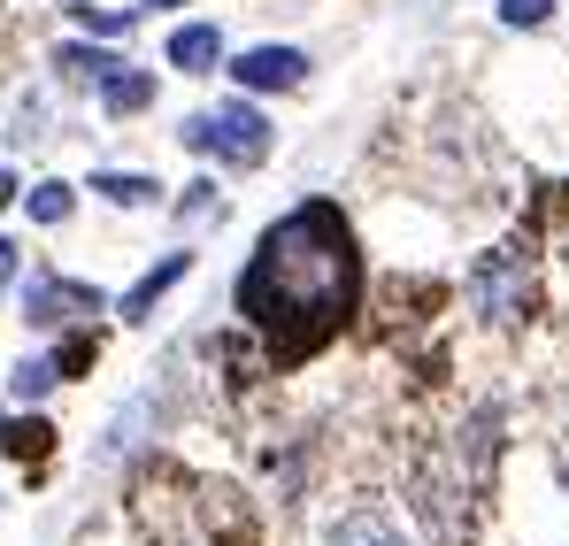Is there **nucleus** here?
Returning <instances> with one entry per match:
<instances>
[{
  "label": "nucleus",
  "mask_w": 569,
  "mask_h": 546,
  "mask_svg": "<svg viewBox=\"0 0 569 546\" xmlns=\"http://www.w3.org/2000/svg\"><path fill=\"white\" fill-rule=\"evenodd\" d=\"M78 23L100 31V39H123V31H131V8H86V0H78Z\"/></svg>",
  "instance_id": "f3484780"
},
{
  "label": "nucleus",
  "mask_w": 569,
  "mask_h": 546,
  "mask_svg": "<svg viewBox=\"0 0 569 546\" xmlns=\"http://www.w3.org/2000/svg\"><path fill=\"white\" fill-rule=\"evenodd\" d=\"M54 70H62L70 86H108L123 62H116V54H100V47H62V54H54Z\"/></svg>",
  "instance_id": "9b49d317"
},
{
  "label": "nucleus",
  "mask_w": 569,
  "mask_h": 546,
  "mask_svg": "<svg viewBox=\"0 0 569 546\" xmlns=\"http://www.w3.org/2000/svg\"><path fill=\"white\" fill-rule=\"evenodd\" d=\"M562 255H569V224H562Z\"/></svg>",
  "instance_id": "5701e85b"
},
{
  "label": "nucleus",
  "mask_w": 569,
  "mask_h": 546,
  "mask_svg": "<svg viewBox=\"0 0 569 546\" xmlns=\"http://www.w3.org/2000/svg\"><path fill=\"white\" fill-rule=\"evenodd\" d=\"M131 500H139V532L154 546H254L247 500L231 485H200L170 461H154Z\"/></svg>",
  "instance_id": "f03ea898"
},
{
  "label": "nucleus",
  "mask_w": 569,
  "mask_h": 546,
  "mask_svg": "<svg viewBox=\"0 0 569 546\" xmlns=\"http://www.w3.org/2000/svg\"><path fill=\"white\" fill-rule=\"evenodd\" d=\"M0 447H8L16 461H39L47 447H54V431H47L39 416H23V424H0Z\"/></svg>",
  "instance_id": "ddd939ff"
},
{
  "label": "nucleus",
  "mask_w": 569,
  "mask_h": 546,
  "mask_svg": "<svg viewBox=\"0 0 569 546\" xmlns=\"http://www.w3.org/2000/svg\"><path fill=\"white\" fill-rule=\"evenodd\" d=\"M23 308H31V324H62V308H100V300L86 292V285H62V277H39Z\"/></svg>",
  "instance_id": "1a4fd4ad"
},
{
  "label": "nucleus",
  "mask_w": 569,
  "mask_h": 546,
  "mask_svg": "<svg viewBox=\"0 0 569 546\" xmlns=\"http://www.w3.org/2000/svg\"><path fill=\"white\" fill-rule=\"evenodd\" d=\"M54 377H62L54 363H16V377H8V393H16V400H47V393H54Z\"/></svg>",
  "instance_id": "2eb2a0df"
},
{
  "label": "nucleus",
  "mask_w": 569,
  "mask_h": 546,
  "mask_svg": "<svg viewBox=\"0 0 569 546\" xmlns=\"http://www.w3.org/2000/svg\"><path fill=\"white\" fill-rule=\"evenodd\" d=\"M186 147L231 162V170H262V162H270V116H262L254 100H223V108H208V116L186 123Z\"/></svg>",
  "instance_id": "20e7f679"
},
{
  "label": "nucleus",
  "mask_w": 569,
  "mask_h": 546,
  "mask_svg": "<svg viewBox=\"0 0 569 546\" xmlns=\"http://www.w3.org/2000/svg\"><path fill=\"white\" fill-rule=\"evenodd\" d=\"M323 546H408V539H400V524H392L385 508H347Z\"/></svg>",
  "instance_id": "0eeeda50"
},
{
  "label": "nucleus",
  "mask_w": 569,
  "mask_h": 546,
  "mask_svg": "<svg viewBox=\"0 0 569 546\" xmlns=\"http://www.w3.org/2000/svg\"><path fill=\"white\" fill-rule=\"evenodd\" d=\"M147 100H154V78H147V70H116V78L100 86V108H108V116H139Z\"/></svg>",
  "instance_id": "f8f14e48"
},
{
  "label": "nucleus",
  "mask_w": 569,
  "mask_h": 546,
  "mask_svg": "<svg viewBox=\"0 0 569 546\" xmlns=\"http://www.w3.org/2000/svg\"><path fill=\"white\" fill-rule=\"evenodd\" d=\"M216 208H223V200H216V185L200 178V185H186V200H178V224H208Z\"/></svg>",
  "instance_id": "a211bd4d"
},
{
  "label": "nucleus",
  "mask_w": 569,
  "mask_h": 546,
  "mask_svg": "<svg viewBox=\"0 0 569 546\" xmlns=\"http://www.w3.org/2000/svg\"><path fill=\"white\" fill-rule=\"evenodd\" d=\"M223 62V39H216V23H178L170 31V70H186V78H208Z\"/></svg>",
  "instance_id": "423d86ee"
},
{
  "label": "nucleus",
  "mask_w": 569,
  "mask_h": 546,
  "mask_svg": "<svg viewBox=\"0 0 569 546\" xmlns=\"http://www.w3.org/2000/svg\"><path fill=\"white\" fill-rule=\"evenodd\" d=\"M186 270H192V255H170V262H154V270L139 277L131 292H123V324H147V316H154V300H162V292H170V285H178Z\"/></svg>",
  "instance_id": "6e6552de"
},
{
  "label": "nucleus",
  "mask_w": 569,
  "mask_h": 546,
  "mask_svg": "<svg viewBox=\"0 0 569 546\" xmlns=\"http://www.w3.org/2000/svg\"><path fill=\"white\" fill-rule=\"evenodd\" d=\"M147 8H186V0H147Z\"/></svg>",
  "instance_id": "4be33fe9"
},
{
  "label": "nucleus",
  "mask_w": 569,
  "mask_h": 546,
  "mask_svg": "<svg viewBox=\"0 0 569 546\" xmlns=\"http://www.w3.org/2000/svg\"><path fill=\"white\" fill-rule=\"evenodd\" d=\"M16 262H23V247H16V239H0V285L16 277Z\"/></svg>",
  "instance_id": "aec40b11"
},
{
  "label": "nucleus",
  "mask_w": 569,
  "mask_h": 546,
  "mask_svg": "<svg viewBox=\"0 0 569 546\" xmlns=\"http://www.w3.org/2000/svg\"><path fill=\"white\" fill-rule=\"evenodd\" d=\"M547 16H555V0H500V23L508 31H539Z\"/></svg>",
  "instance_id": "dca6fc26"
},
{
  "label": "nucleus",
  "mask_w": 569,
  "mask_h": 546,
  "mask_svg": "<svg viewBox=\"0 0 569 546\" xmlns=\"http://www.w3.org/2000/svg\"><path fill=\"white\" fill-rule=\"evenodd\" d=\"M93 192H108L116 208H154V200H162V185L147 178V170H100Z\"/></svg>",
  "instance_id": "9d476101"
},
{
  "label": "nucleus",
  "mask_w": 569,
  "mask_h": 546,
  "mask_svg": "<svg viewBox=\"0 0 569 546\" xmlns=\"http://www.w3.org/2000/svg\"><path fill=\"white\" fill-rule=\"evenodd\" d=\"M93 363V339H70V347H62V355H54V369H62V377H78V369Z\"/></svg>",
  "instance_id": "6ab92c4d"
},
{
  "label": "nucleus",
  "mask_w": 569,
  "mask_h": 546,
  "mask_svg": "<svg viewBox=\"0 0 569 546\" xmlns=\"http://www.w3.org/2000/svg\"><path fill=\"white\" fill-rule=\"evenodd\" d=\"M16 192H23V185L8 178V170H0V208H8V200H16Z\"/></svg>",
  "instance_id": "412c9836"
},
{
  "label": "nucleus",
  "mask_w": 569,
  "mask_h": 546,
  "mask_svg": "<svg viewBox=\"0 0 569 546\" xmlns=\"http://www.w3.org/2000/svg\"><path fill=\"white\" fill-rule=\"evenodd\" d=\"M362 292V255L355 231L331 200H300L292 216H278L254 247V262L239 270V316L262 331L270 363H308Z\"/></svg>",
  "instance_id": "f257e3e1"
},
{
  "label": "nucleus",
  "mask_w": 569,
  "mask_h": 546,
  "mask_svg": "<svg viewBox=\"0 0 569 546\" xmlns=\"http://www.w3.org/2000/svg\"><path fill=\"white\" fill-rule=\"evenodd\" d=\"M23 208H31L39 224H62V216L78 208V192H70L62 178H47V185H31V192H23Z\"/></svg>",
  "instance_id": "4468645a"
},
{
  "label": "nucleus",
  "mask_w": 569,
  "mask_h": 546,
  "mask_svg": "<svg viewBox=\"0 0 569 546\" xmlns=\"http://www.w3.org/2000/svg\"><path fill=\"white\" fill-rule=\"evenodd\" d=\"M470 308L485 324H523V316L539 308V255H531L523 239L485 247L477 270H470Z\"/></svg>",
  "instance_id": "7ed1b4c3"
},
{
  "label": "nucleus",
  "mask_w": 569,
  "mask_h": 546,
  "mask_svg": "<svg viewBox=\"0 0 569 546\" xmlns=\"http://www.w3.org/2000/svg\"><path fill=\"white\" fill-rule=\"evenodd\" d=\"M231 78H239V92H292L308 78V54L300 47H247L231 62Z\"/></svg>",
  "instance_id": "39448f33"
}]
</instances>
